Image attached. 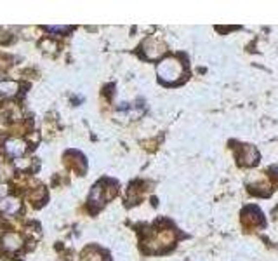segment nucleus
Returning <instances> with one entry per match:
<instances>
[{
	"instance_id": "obj_9",
	"label": "nucleus",
	"mask_w": 278,
	"mask_h": 261,
	"mask_svg": "<svg viewBox=\"0 0 278 261\" xmlns=\"http://www.w3.org/2000/svg\"><path fill=\"white\" fill-rule=\"evenodd\" d=\"M21 211V202L18 197H4L0 200V212L4 214H18Z\"/></svg>"
},
{
	"instance_id": "obj_8",
	"label": "nucleus",
	"mask_w": 278,
	"mask_h": 261,
	"mask_svg": "<svg viewBox=\"0 0 278 261\" xmlns=\"http://www.w3.org/2000/svg\"><path fill=\"white\" fill-rule=\"evenodd\" d=\"M2 247H4L5 251H11V253H14V251H19V249L23 247V239H21L19 233L9 232V233H5V235L2 237Z\"/></svg>"
},
{
	"instance_id": "obj_10",
	"label": "nucleus",
	"mask_w": 278,
	"mask_h": 261,
	"mask_svg": "<svg viewBox=\"0 0 278 261\" xmlns=\"http://www.w3.org/2000/svg\"><path fill=\"white\" fill-rule=\"evenodd\" d=\"M4 147H5V151H7L11 157H19L26 151V143H24L23 139H18V138L7 139Z\"/></svg>"
},
{
	"instance_id": "obj_4",
	"label": "nucleus",
	"mask_w": 278,
	"mask_h": 261,
	"mask_svg": "<svg viewBox=\"0 0 278 261\" xmlns=\"http://www.w3.org/2000/svg\"><path fill=\"white\" fill-rule=\"evenodd\" d=\"M143 49V54H145L146 59H160L164 54L167 53V45L164 40H160V38L157 37H148L145 42H143L141 45Z\"/></svg>"
},
{
	"instance_id": "obj_5",
	"label": "nucleus",
	"mask_w": 278,
	"mask_h": 261,
	"mask_svg": "<svg viewBox=\"0 0 278 261\" xmlns=\"http://www.w3.org/2000/svg\"><path fill=\"white\" fill-rule=\"evenodd\" d=\"M242 224L247 230L258 228V226H264V218H262L261 211L258 207H247L242 212Z\"/></svg>"
},
{
	"instance_id": "obj_18",
	"label": "nucleus",
	"mask_w": 278,
	"mask_h": 261,
	"mask_svg": "<svg viewBox=\"0 0 278 261\" xmlns=\"http://www.w3.org/2000/svg\"><path fill=\"white\" fill-rule=\"evenodd\" d=\"M57 261H70V260H57Z\"/></svg>"
},
{
	"instance_id": "obj_13",
	"label": "nucleus",
	"mask_w": 278,
	"mask_h": 261,
	"mask_svg": "<svg viewBox=\"0 0 278 261\" xmlns=\"http://www.w3.org/2000/svg\"><path fill=\"white\" fill-rule=\"evenodd\" d=\"M40 47H42V49L45 51V53H54V51L57 49L56 42L49 40V38H45V40H42V42H40Z\"/></svg>"
},
{
	"instance_id": "obj_1",
	"label": "nucleus",
	"mask_w": 278,
	"mask_h": 261,
	"mask_svg": "<svg viewBox=\"0 0 278 261\" xmlns=\"http://www.w3.org/2000/svg\"><path fill=\"white\" fill-rule=\"evenodd\" d=\"M176 230L166 226V228H155L146 235L145 239V247L149 253H164L169 247H172V244L176 242Z\"/></svg>"
},
{
	"instance_id": "obj_14",
	"label": "nucleus",
	"mask_w": 278,
	"mask_h": 261,
	"mask_svg": "<svg viewBox=\"0 0 278 261\" xmlns=\"http://www.w3.org/2000/svg\"><path fill=\"white\" fill-rule=\"evenodd\" d=\"M12 164H14V168H16V169H28L30 164H32V160H28V159H16Z\"/></svg>"
},
{
	"instance_id": "obj_11",
	"label": "nucleus",
	"mask_w": 278,
	"mask_h": 261,
	"mask_svg": "<svg viewBox=\"0 0 278 261\" xmlns=\"http://www.w3.org/2000/svg\"><path fill=\"white\" fill-rule=\"evenodd\" d=\"M19 93V84L14 80H0V96L11 98Z\"/></svg>"
},
{
	"instance_id": "obj_7",
	"label": "nucleus",
	"mask_w": 278,
	"mask_h": 261,
	"mask_svg": "<svg viewBox=\"0 0 278 261\" xmlns=\"http://www.w3.org/2000/svg\"><path fill=\"white\" fill-rule=\"evenodd\" d=\"M250 192L258 193V195H268L270 193V180L266 174H258L252 180H249Z\"/></svg>"
},
{
	"instance_id": "obj_2",
	"label": "nucleus",
	"mask_w": 278,
	"mask_h": 261,
	"mask_svg": "<svg viewBox=\"0 0 278 261\" xmlns=\"http://www.w3.org/2000/svg\"><path fill=\"white\" fill-rule=\"evenodd\" d=\"M157 74L160 80L166 84H178L185 74V63L179 57H167L158 65Z\"/></svg>"
},
{
	"instance_id": "obj_16",
	"label": "nucleus",
	"mask_w": 278,
	"mask_h": 261,
	"mask_svg": "<svg viewBox=\"0 0 278 261\" xmlns=\"http://www.w3.org/2000/svg\"><path fill=\"white\" fill-rule=\"evenodd\" d=\"M49 32H54V33H66L70 32V26H47Z\"/></svg>"
},
{
	"instance_id": "obj_15",
	"label": "nucleus",
	"mask_w": 278,
	"mask_h": 261,
	"mask_svg": "<svg viewBox=\"0 0 278 261\" xmlns=\"http://www.w3.org/2000/svg\"><path fill=\"white\" fill-rule=\"evenodd\" d=\"M11 174H12L11 168L5 166V164H0V180H5V178H9Z\"/></svg>"
},
{
	"instance_id": "obj_12",
	"label": "nucleus",
	"mask_w": 278,
	"mask_h": 261,
	"mask_svg": "<svg viewBox=\"0 0 278 261\" xmlns=\"http://www.w3.org/2000/svg\"><path fill=\"white\" fill-rule=\"evenodd\" d=\"M82 261H110V260L101 249L87 247L84 253H82Z\"/></svg>"
},
{
	"instance_id": "obj_3",
	"label": "nucleus",
	"mask_w": 278,
	"mask_h": 261,
	"mask_svg": "<svg viewBox=\"0 0 278 261\" xmlns=\"http://www.w3.org/2000/svg\"><path fill=\"white\" fill-rule=\"evenodd\" d=\"M115 195H117V183H113L110 180H103L97 185H94L93 192L89 195V202L99 207V205H105Z\"/></svg>"
},
{
	"instance_id": "obj_17",
	"label": "nucleus",
	"mask_w": 278,
	"mask_h": 261,
	"mask_svg": "<svg viewBox=\"0 0 278 261\" xmlns=\"http://www.w3.org/2000/svg\"><path fill=\"white\" fill-rule=\"evenodd\" d=\"M5 195H7V186L4 183H0V200L4 199Z\"/></svg>"
},
{
	"instance_id": "obj_6",
	"label": "nucleus",
	"mask_w": 278,
	"mask_h": 261,
	"mask_svg": "<svg viewBox=\"0 0 278 261\" xmlns=\"http://www.w3.org/2000/svg\"><path fill=\"white\" fill-rule=\"evenodd\" d=\"M237 159H238V164H240V166H245V168H249V166H254V164H258L259 151L256 150L254 147H250V145H240V148H238V153H237Z\"/></svg>"
}]
</instances>
